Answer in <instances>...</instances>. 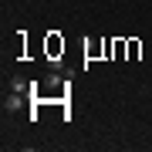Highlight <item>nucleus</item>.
<instances>
[{"label": "nucleus", "instance_id": "1", "mask_svg": "<svg viewBox=\"0 0 152 152\" xmlns=\"http://www.w3.org/2000/svg\"><path fill=\"white\" fill-rule=\"evenodd\" d=\"M4 108H7V112H20V108H24V91L4 95Z\"/></svg>", "mask_w": 152, "mask_h": 152}, {"label": "nucleus", "instance_id": "2", "mask_svg": "<svg viewBox=\"0 0 152 152\" xmlns=\"http://www.w3.org/2000/svg\"><path fill=\"white\" fill-rule=\"evenodd\" d=\"M7 88H10V91H31V81H24L20 75H14L10 81H7Z\"/></svg>", "mask_w": 152, "mask_h": 152}, {"label": "nucleus", "instance_id": "3", "mask_svg": "<svg viewBox=\"0 0 152 152\" xmlns=\"http://www.w3.org/2000/svg\"><path fill=\"white\" fill-rule=\"evenodd\" d=\"M44 85H48V88H58V85H61V75H58V71H51V75H48V81H44Z\"/></svg>", "mask_w": 152, "mask_h": 152}]
</instances>
